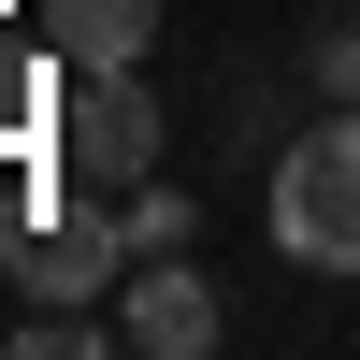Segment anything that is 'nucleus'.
<instances>
[{"mask_svg":"<svg viewBox=\"0 0 360 360\" xmlns=\"http://www.w3.org/2000/svg\"><path fill=\"white\" fill-rule=\"evenodd\" d=\"M173 245H188V188H144L130 202V259H173Z\"/></svg>","mask_w":360,"mask_h":360,"instance_id":"6","label":"nucleus"},{"mask_svg":"<svg viewBox=\"0 0 360 360\" xmlns=\"http://www.w3.org/2000/svg\"><path fill=\"white\" fill-rule=\"evenodd\" d=\"M274 245L317 274H360V115H317L274 159Z\"/></svg>","mask_w":360,"mask_h":360,"instance_id":"1","label":"nucleus"},{"mask_svg":"<svg viewBox=\"0 0 360 360\" xmlns=\"http://www.w3.org/2000/svg\"><path fill=\"white\" fill-rule=\"evenodd\" d=\"M115 259H130V217H86V202H72V217H29V231H15V274L44 288V303H86Z\"/></svg>","mask_w":360,"mask_h":360,"instance_id":"3","label":"nucleus"},{"mask_svg":"<svg viewBox=\"0 0 360 360\" xmlns=\"http://www.w3.org/2000/svg\"><path fill=\"white\" fill-rule=\"evenodd\" d=\"M58 159H72L86 188H144V173H159V101H144L130 72H86L72 115H58Z\"/></svg>","mask_w":360,"mask_h":360,"instance_id":"2","label":"nucleus"},{"mask_svg":"<svg viewBox=\"0 0 360 360\" xmlns=\"http://www.w3.org/2000/svg\"><path fill=\"white\" fill-rule=\"evenodd\" d=\"M58 29H72V58L86 72H130L159 29H144V0H58Z\"/></svg>","mask_w":360,"mask_h":360,"instance_id":"5","label":"nucleus"},{"mask_svg":"<svg viewBox=\"0 0 360 360\" xmlns=\"http://www.w3.org/2000/svg\"><path fill=\"white\" fill-rule=\"evenodd\" d=\"M317 72H332L346 101H360V29H332V44H317Z\"/></svg>","mask_w":360,"mask_h":360,"instance_id":"7","label":"nucleus"},{"mask_svg":"<svg viewBox=\"0 0 360 360\" xmlns=\"http://www.w3.org/2000/svg\"><path fill=\"white\" fill-rule=\"evenodd\" d=\"M130 346L144 360H202V346H217V288H202L188 259H159V274L130 288Z\"/></svg>","mask_w":360,"mask_h":360,"instance_id":"4","label":"nucleus"}]
</instances>
